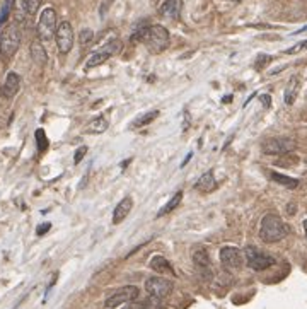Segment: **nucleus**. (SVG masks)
<instances>
[{"mask_svg": "<svg viewBox=\"0 0 307 309\" xmlns=\"http://www.w3.org/2000/svg\"><path fill=\"white\" fill-rule=\"evenodd\" d=\"M132 41H142L150 53H162L169 46V31L161 24L142 26L132 35Z\"/></svg>", "mask_w": 307, "mask_h": 309, "instance_id": "nucleus-1", "label": "nucleus"}, {"mask_svg": "<svg viewBox=\"0 0 307 309\" xmlns=\"http://www.w3.org/2000/svg\"><path fill=\"white\" fill-rule=\"evenodd\" d=\"M288 232H290V227H288L278 215L268 214L263 217L261 227H259V237H261L263 243H268V245L278 243L282 241L283 237H287Z\"/></svg>", "mask_w": 307, "mask_h": 309, "instance_id": "nucleus-2", "label": "nucleus"}, {"mask_svg": "<svg viewBox=\"0 0 307 309\" xmlns=\"http://www.w3.org/2000/svg\"><path fill=\"white\" fill-rule=\"evenodd\" d=\"M21 46V29L16 24H9L0 35V57L2 60H11Z\"/></svg>", "mask_w": 307, "mask_h": 309, "instance_id": "nucleus-3", "label": "nucleus"}, {"mask_svg": "<svg viewBox=\"0 0 307 309\" xmlns=\"http://www.w3.org/2000/svg\"><path fill=\"white\" fill-rule=\"evenodd\" d=\"M57 12H55L53 7H46L40 16L38 26H36V31H38V40L41 41H50L55 38V32H57Z\"/></svg>", "mask_w": 307, "mask_h": 309, "instance_id": "nucleus-4", "label": "nucleus"}, {"mask_svg": "<svg viewBox=\"0 0 307 309\" xmlns=\"http://www.w3.org/2000/svg\"><path fill=\"white\" fill-rule=\"evenodd\" d=\"M246 256V263H248L249 268H253L256 271H263L270 268V266L275 265V258L268 253H264L261 250H258L256 246H248L244 250Z\"/></svg>", "mask_w": 307, "mask_h": 309, "instance_id": "nucleus-5", "label": "nucleus"}, {"mask_svg": "<svg viewBox=\"0 0 307 309\" xmlns=\"http://www.w3.org/2000/svg\"><path fill=\"white\" fill-rule=\"evenodd\" d=\"M73 27L68 21H62L57 27V32H55V41H57L58 51L62 55H67L68 51L72 50L73 46Z\"/></svg>", "mask_w": 307, "mask_h": 309, "instance_id": "nucleus-6", "label": "nucleus"}, {"mask_svg": "<svg viewBox=\"0 0 307 309\" xmlns=\"http://www.w3.org/2000/svg\"><path fill=\"white\" fill-rule=\"evenodd\" d=\"M294 149L295 142L292 139H268L261 145V151L268 156H283V154H290Z\"/></svg>", "mask_w": 307, "mask_h": 309, "instance_id": "nucleus-7", "label": "nucleus"}, {"mask_svg": "<svg viewBox=\"0 0 307 309\" xmlns=\"http://www.w3.org/2000/svg\"><path fill=\"white\" fill-rule=\"evenodd\" d=\"M174 289V284L171 282L169 279H164V277H150L145 280V290L150 296L154 297H159V299H164L173 292Z\"/></svg>", "mask_w": 307, "mask_h": 309, "instance_id": "nucleus-8", "label": "nucleus"}, {"mask_svg": "<svg viewBox=\"0 0 307 309\" xmlns=\"http://www.w3.org/2000/svg\"><path fill=\"white\" fill-rule=\"evenodd\" d=\"M138 294H140L138 287H135V285H127V287L118 289L116 292H113V296H109L108 299H106L104 306L111 309V307H116V306H122V304L132 302L138 297Z\"/></svg>", "mask_w": 307, "mask_h": 309, "instance_id": "nucleus-9", "label": "nucleus"}, {"mask_svg": "<svg viewBox=\"0 0 307 309\" xmlns=\"http://www.w3.org/2000/svg\"><path fill=\"white\" fill-rule=\"evenodd\" d=\"M220 263L227 271H236L239 270L244 263L243 253L234 246H225L220 250Z\"/></svg>", "mask_w": 307, "mask_h": 309, "instance_id": "nucleus-10", "label": "nucleus"}, {"mask_svg": "<svg viewBox=\"0 0 307 309\" xmlns=\"http://www.w3.org/2000/svg\"><path fill=\"white\" fill-rule=\"evenodd\" d=\"M193 263L197 266L198 273L202 275L205 280H210L212 279V266H210V256L208 253L203 250V248H197L193 250Z\"/></svg>", "mask_w": 307, "mask_h": 309, "instance_id": "nucleus-11", "label": "nucleus"}, {"mask_svg": "<svg viewBox=\"0 0 307 309\" xmlns=\"http://www.w3.org/2000/svg\"><path fill=\"white\" fill-rule=\"evenodd\" d=\"M19 89H21L19 74L9 72L7 77H6V82H4V86H2V96L7 97V99H12V97L19 92Z\"/></svg>", "mask_w": 307, "mask_h": 309, "instance_id": "nucleus-12", "label": "nucleus"}, {"mask_svg": "<svg viewBox=\"0 0 307 309\" xmlns=\"http://www.w3.org/2000/svg\"><path fill=\"white\" fill-rule=\"evenodd\" d=\"M132 207H133V200L130 198V196H125L122 202L116 205L114 210H113V224L114 226L122 224L125 219L128 217V214L132 212Z\"/></svg>", "mask_w": 307, "mask_h": 309, "instance_id": "nucleus-13", "label": "nucleus"}, {"mask_svg": "<svg viewBox=\"0 0 307 309\" xmlns=\"http://www.w3.org/2000/svg\"><path fill=\"white\" fill-rule=\"evenodd\" d=\"M29 53H31V58L32 62L40 67H45L48 63V53H46L45 46H43V41L41 40H34L29 46Z\"/></svg>", "mask_w": 307, "mask_h": 309, "instance_id": "nucleus-14", "label": "nucleus"}, {"mask_svg": "<svg viewBox=\"0 0 307 309\" xmlns=\"http://www.w3.org/2000/svg\"><path fill=\"white\" fill-rule=\"evenodd\" d=\"M183 9V0H166L161 7V14L167 19H178Z\"/></svg>", "mask_w": 307, "mask_h": 309, "instance_id": "nucleus-15", "label": "nucleus"}, {"mask_svg": "<svg viewBox=\"0 0 307 309\" xmlns=\"http://www.w3.org/2000/svg\"><path fill=\"white\" fill-rule=\"evenodd\" d=\"M195 188L202 191V193H210V191L215 190L217 181H215V176H213V171L203 173V175L200 176V180L197 181V185H195Z\"/></svg>", "mask_w": 307, "mask_h": 309, "instance_id": "nucleus-16", "label": "nucleus"}, {"mask_svg": "<svg viewBox=\"0 0 307 309\" xmlns=\"http://www.w3.org/2000/svg\"><path fill=\"white\" fill-rule=\"evenodd\" d=\"M299 91H300V81L299 77H290L288 81L287 87H285V92H283V99H285V105L292 106L299 96Z\"/></svg>", "mask_w": 307, "mask_h": 309, "instance_id": "nucleus-17", "label": "nucleus"}, {"mask_svg": "<svg viewBox=\"0 0 307 309\" xmlns=\"http://www.w3.org/2000/svg\"><path fill=\"white\" fill-rule=\"evenodd\" d=\"M12 14L14 19L19 24V22H24L29 16V6H27V0H12Z\"/></svg>", "mask_w": 307, "mask_h": 309, "instance_id": "nucleus-18", "label": "nucleus"}, {"mask_svg": "<svg viewBox=\"0 0 307 309\" xmlns=\"http://www.w3.org/2000/svg\"><path fill=\"white\" fill-rule=\"evenodd\" d=\"M108 120L104 118V116H97V118L91 120L89 123L86 125V128H84V132L89 133V135H99V133H104L106 130H108Z\"/></svg>", "mask_w": 307, "mask_h": 309, "instance_id": "nucleus-19", "label": "nucleus"}, {"mask_svg": "<svg viewBox=\"0 0 307 309\" xmlns=\"http://www.w3.org/2000/svg\"><path fill=\"white\" fill-rule=\"evenodd\" d=\"M148 266H150L154 271H157V273L174 275L173 266H171V263L164 258V256H154V258H150V263H148Z\"/></svg>", "mask_w": 307, "mask_h": 309, "instance_id": "nucleus-20", "label": "nucleus"}, {"mask_svg": "<svg viewBox=\"0 0 307 309\" xmlns=\"http://www.w3.org/2000/svg\"><path fill=\"white\" fill-rule=\"evenodd\" d=\"M270 178H272L275 183L285 186V188H290V190H294V188L299 186V180H295V178H290V176H285V175H280V173H272Z\"/></svg>", "mask_w": 307, "mask_h": 309, "instance_id": "nucleus-21", "label": "nucleus"}, {"mask_svg": "<svg viewBox=\"0 0 307 309\" xmlns=\"http://www.w3.org/2000/svg\"><path fill=\"white\" fill-rule=\"evenodd\" d=\"M181 200H183V191H178L173 198L167 202L164 207H162L159 212H157V217H162V215H166V214H169V212H173V210L178 207V205L181 203Z\"/></svg>", "mask_w": 307, "mask_h": 309, "instance_id": "nucleus-22", "label": "nucleus"}, {"mask_svg": "<svg viewBox=\"0 0 307 309\" xmlns=\"http://www.w3.org/2000/svg\"><path fill=\"white\" fill-rule=\"evenodd\" d=\"M157 116H159V111H157V110L148 111V113H145V115H140V116H138V118L132 123V128H142V126L152 123V121L156 120Z\"/></svg>", "mask_w": 307, "mask_h": 309, "instance_id": "nucleus-23", "label": "nucleus"}, {"mask_svg": "<svg viewBox=\"0 0 307 309\" xmlns=\"http://www.w3.org/2000/svg\"><path fill=\"white\" fill-rule=\"evenodd\" d=\"M108 58H111L108 53H106V51H96L94 55H91V58L87 60V63H86V68L89 70V68H94V67H97V65H101V63H104L106 60Z\"/></svg>", "mask_w": 307, "mask_h": 309, "instance_id": "nucleus-24", "label": "nucleus"}, {"mask_svg": "<svg viewBox=\"0 0 307 309\" xmlns=\"http://www.w3.org/2000/svg\"><path fill=\"white\" fill-rule=\"evenodd\" d=\"M122 48H123V43L118 38H114V40L108 41V43L102 46V51H106L109 57H114V55H118L120 51H122Z\"/></svg>", "mask_w": 307, "mask_h": 309, "instance_id": "nucleus-25", "label": "nucleus"}, {"mask_svg": "<svg viewBox=\"0 0 307 309\" xmlns=\"http://www.w3.org/2000/svg\"><path fill=\"white\" fill-rule=\"evenodd\" d=\"M34 137H36V142H38V151L40 152H43L48 149V139H46V135L43 130H36V133H34Z\"/></svg>", "mask_w": 307, "mask_h": 309, "instance_id": "nucleus-26", "label": "nucleus"}, {"mask_svg": "<svg viewBox=\"0 0 307 309\" xmlns=\"http://www.w3.org/2000/svg\"><path fill=\"white\" fill-rule=\"evenodd\" d=\"M11 12H12V0H6L2 11H0V27L6 24V21L9 19V14Z\"/></svg>", "mask_w": 307, "mask_h": 309, "instance_id": "nucleus-27", "label": "nucleus"}, {"mask_svg": "<svg viewBox=\"0 0 307 309\" xmlns=\"http://www.w3.org/2000/svg\"><path fill=\"white\" fill-rule=\"evenodd\" d=\"M92 38H94V32H92L91 29H82L81 35H79V43H81L82 46L89 45Z\"/></svg>", "mask_w": 307, "mask_h": 309, "instance_id": "nucleus-28", "label": "nucleus"}, {"mask_svg": "<svg viewBox=\"0 0 307 309\" xmlns=\"http://www.w3.org/2000/svg\"><path fill=\"white\" fill-rule=\"evenodd\" d=\"M87 154V147L86 145H82V147H79L77 151H75V157H73V162H75V164H79V162L82 161L84 159V156H86Z\"/></svg>", "mask_w": 307, "mask_h": 309, "instance_id": "nucleus-29", "label": "nucleus"}, {"mask_svg": "<svg viewBox=\"0 0 307 309\" xmlns=\"http://www.w3.org/2000/svg\"><path fill=\"white\" fill-rule=\"evenodd\" d=\"M270 60H272V57H268V55H259L258 57V62H256V68L261 70L264 65H266Z\"/></svg>", "mask_w": 307, "mask_h": 309, "instance_id": "nucleus-30", "label": "nucleus"}, {"mask_svg": "<svg viewBox=\"0 0 307 309\" xmlns=\"http://www.w3.org/2000/svg\"><path fill=\"white\" fill-rule=\"evenodd\" d=\"M27 6H29V16L32 17L40 9V0H27Z\"/></svg>", "mask_w": 307, "mask_h": 309, "instance_id": "nucleus-31", "label": "nucleus"}, {"mask_svg": "<svg viewBox=\"0 0 307 309\" xmlns=\"http://www.w3.org/2000/svg\"><path fill=\"white\" fill-rule=\"evenodd\" d=\"M299 50H307V40L302 41V43H299V45H295L294 48H288L285 53H288V55H290V53H297Z\"/></svg>", "mask_w": 307, "mask_h": 309, "instance_id": "nucleus-32", "label": "nucleus"}, {"mask_svg": "<svg viewBox=\"0 0 307 309\" xmlns=\"http://www.w3.org/2000/svg\"><path fill=\"white\" fill-rule=\"evenodd\" d=\"M51 229V224L50 222H45V224H41V226L36 229V234H38V236H43V234H46Z\"/></svg>", "mask_w": 307, "mask_h": 309, "instance_id": "nucleus-33", "label": "nucleus"}, {"mask_svg": "<svg viewBox=\"0 0 307 309\" xmlns=\"http://www.w3.org/2000/svg\"><path fill=\"white\" fill-rule=\"evenodd\" d=\"M122 309H145V304L143 302H128L127 306Z\"/></svg>", "mask_w": 307, "mask_h": 309, "instance_id": "nucleus-34", "label": "nucleus"}, {"mask_svg": "<svg viewBox=\"0 0 307 309\" xmlns=\"http://www.w3.org/2000/svg\"><path fill=\"white\" fill-rule=\"evenodd\" d=\"M270 99H272V97H270L268 94H264V96H261V101H263V105H264V108H268V106H270Z\"/></svg>", "mask_w": 307, "mask_h": 309, "instance_id": "nucleus-35", "label": "nucleus"}, {"mask_svg": "<svg viewBox=\"0 0 307 309\" xmlns=\"http://www.w3.org/2000/svg\"><path fill=\"white\" fill-rule=\"evenodd\" d=\"M287 212L290 214V215H294V214H295V210H294V205H288V210H287Z\"/></svg>", "mask_w": 307, "mask_h": 309, "instance_id": "nucleus-36", "label": "nucleus"}, {"mask_svg": "<svg viewBox=\"0 0 307 309\" xmlns=\"http://www.w3.org/2000/svg\"><path fill=\"white\" fill-rule=\"evenodd\" d=\"M304 232H305V237H307V219L304 221Z\"/></svg>", "mask_w": 307, "mask_h": 309, "instance_id": "nucleus-37", "label": "nucleus"}, {"mask_svg": "<svg viewBox=\"0 0 307 309\" xmlns=\"http://www.w3.org/2000/svg\"><path fill=\"white\" fill-rule=\"evenodd\" d=\"M304 31H307V26H304V27H302V29H299V31L295 32V35H299V32H304Z\"/></svg>", "mask_w": 307, "mask_h": 309, "instance_id": "nucleus-38", "label": "nucleus"}, {"mask_svg": "<svg viewBox=\"0 0 307 309\" xmlns=\"http://www.w3.org/2000/svg\"><path fill=\"white\" fill-rule=\"evenodd\" d=\"M229 2H241V0H229Z\"/></svg>", "mask_w": 307, "mask_h": 309, "instance_id": "nucleus-39", "label": "nucleus"}]
</instances>
